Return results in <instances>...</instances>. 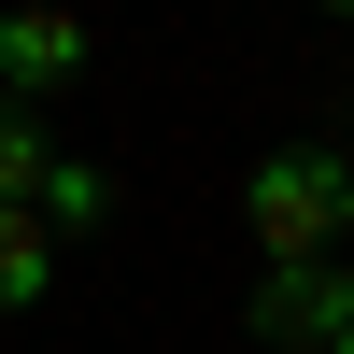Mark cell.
Here are the masks:
<instances>
[{"instance_id":"obj_1","label":"cell","mask_w":354,"mask_h":354,"mask_svg":"<svg viewBox=\"0 0 354 354\" xmlns=\"http://www.w3.org/2000/svg\"><path fill=\"white\" fill-rule=\"evenodd\" d=\"M241 227H255L270 270L340 255V227H354V156H340V142H270V156L241 170Z\"/></svg>"},{"instance_id":"obj_2","label":"cell","mask_w":354,"mask_h":354,"mask_svg":"<svg viewBox=\"0 0 354 354\" xmlns=\"http://www.w3.org/2000/svg\"><path fill=\"white\" fill-rule=\"evenodd\" d=\"M85 57H100V28H85L71 0H0V85H15V100L85 85Z\"/></svg>"},{"instance_id":"obj_3","label":"cell","mask_w":354,"mask_h":354,"mask_svg":"<svg viewBox=\"0 0 354 354\" xmlns=\"http://www.w3.org/2000/svg\"><path fill=\"white\" fill-rule=\"evenodd\" d=\"M354 326V270H340V255H312V270H270V283H255V340H270V354H326Z\"/></svg>"},{"instance_id":"obj_4","label":"cell","mask_w":354,"mask_h":354,"mask_svg":"<svg viewBox=\"0 0 354 354\" xmlns=\"http://www.w3.org/2000/svg\"><path fill=\"white\" fill-rule=\"evenodd\" d=\"M28 213H43L57 241H100V227H113V170H100V156H57V170H43V198H28Z\"/></svg>"},{"instance_id":"obj_5","label":"cell","mask_w":354,"mask_h":354,"mask_svg":"<svg viewBox=\"0 0 354 354\" xmlns=\"http://www.w3.org/2000/svg\"><path fill=\"white\" fill-rule=\"evenodd\" d=\"M43 283H57V227L15 198V213H0V312H43Z\"/></svg>"},{"instance_id":"obj_6","label":"cell","mask_w":354,"mask_h":354,"mask_svg":"<svg viewBox=\"0 0 354 354\" xmlns=\"http://www.w3.org/2000/svg\"><path fill=\"white\" fill-rule=\"evenodd\" d=\"M43 170H57L43 100H15V85H0V213H15V198H43Z\"/></svg>"},{"instance_id":"obj_7","label":"cell","mask_w":354,"mask_h":354,"mask_svg":"<svg viewBox=\"0 0 354 354\" xmlns=\"http://www.w3.org/2000/svg\"><path fill=\"white\" fill-rule=\"evenodd\" d=\"M326 354H354V326H340V340H326Z\"/></svg>"},{"instance_id":"obj_8","label":"cell","mask_w":354,"mask_h":354,"mask_svg":"<svg viewBox=\"0 0 354 354\" xmlns=\"http://www.w3.org/2000/svg\"><path fill=\"white\" fill-rule=\"evenodd\" d=\"M326 15H354V0H326Z\"/></svg>"}]
</instances>
